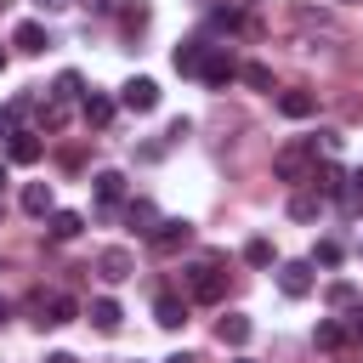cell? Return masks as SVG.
Masks as SVG:
<instances>
[{"label": "cell", "mask_w": 363, "mask_h": 363, "mask_svg": "<svg viewBox=\"0 0 363 363\" xmlns=\"http://www.w3.org/2000/svg\"><path fill=\"white\" fill-rule=\"evenodd\" d=\"M346 335H357V340H363V312H357V318H352V329H346Z\"/></svg>", "instance_id": "cell-36"}, {"label": "cell", "mask_w": 363, "mask_h": 363, "mask_svg": "<svg viewBox=\"0 0 363 363\" xmlns=\"http://www.w3.org/2000/svg\"><path fill=\"white\" fill-rule=\"evenodd\" d=\"M79 227H85V216H79V210H51V216H45V238H51V244L79 238Z\"/></svg>", "instance_id": "cell-10"}, {"label": "cell", "mask_w": 363, "mask_h": 363, "mask_svg": "<svg viewBox=\"0 0 363 363\" xmlns=\"http://www.w3.org/2000/svg\"><path fill=\"white\" fill-rule=\"evenodd\" d=\"M318 210H323L318 193H295V199H289V216H295V221H318Z\"/></svg>", "instance_id": "cell-25"}, {"label": "cell", "mask_w": 363, "mask_h": 363, "mask_svg": "<svg viewBox=\"0 0 363 363\" xmlns=\"http://www.w3.org/2000/svg\"><path fill=\"white\" fill-rule=\"evenodd\" d=\"M306 182H312L318 199H346V176H340V164H318V159H312V176H306Z\"/></svg>", "instance_id": "cell-8"}, {"label": "cell", "mask_w": 363, "mask_h": 363, "mask_svg": "<svg viewBox=\"0 0 363 363\" xmlns=\"http://www.w3.org/2000/svg\"><path fill=\"white\" fill-rule=\"evenodd\" d=\"M199 79H204V85H216V91H221V85H233V79H238V57H233V51H221V45H210V57H204Z\"/></svg>", "instance_id": "cell-5"}, {"label": "cell", "mask_w": 363, "mask_h": 363, "mask_svg": "<svg viewBox=\"0 0 363 363\" xmlns=\"http://www.w3.org/2000/svg\"><path fill=\"white\" fill-rule=\"evenodd\" d=\"M23 210L45 221V216L57 210V204H51V182H28V187H23Z\"/></svg>", "instance_id": "cell-16"}, {"label": "cell", "mask_w": 363, "mask_h": 363, "mask_svg": "<svg viewBox=\"0 0 363 363\" xmlns=\"http://www.w3.org/2000/svg\"><path fill=\"white\" fill-rule=\"evenodd\" d=\"M153 318H159V329H182V323H187V301L159 295V301H153Z\"/></svg>", "instance_id": "cell-17"}, {"label": "cell", "mask_w": 363, "mask_h": 363, "mask_svg": "<svg viewBox=\"0 0 363 363\" xmlns=\"http://www.w3.org/2000/svg\"><path fill=\"white\" fill-rule=\"evenodd\" d=\"M204 57H210V45H204V40H187V45H176V51H170L176 74H199V68H204Z\"/></svg>", "instance_id": "cell-14"}, {"label": "cell", "mask_w": 363, "mask_h": 363, "mask_svg": "<svg viewBox=\"0 0 363 363\" xmlns=\"http://www.w3.org/2000/svg\"><path fill=\"white\" fill-rule=\"evenodd\" d=\"M278 289L289 301H306L312 295V261H278Z\"/></svg>", "instance_id": "cell-6"}, {"label": "cell", "mask_w": 363, "mask_h": 363, "mask_svg": "<svg viewBox=\"0 0 363 363\" xmlns=\"http://www.w3.org/2000/svg\"><path fill=\"white\" fill-rule=\"evenodd\" d=\"M40 125H45V130H62V125H68V102H57V96L40 102Z\"/></svg>", "instance_id": "cell-26"}, {"label": "cell", "mask_w": 363, "mask_h": 363, "mask_svg": "<svg viewBox=\"0 0 363 363\" xmlns=\"http://www.w3.org/2000/svg\"><path fill=\"white\" fill-rule=\"evenodd\" d=\"M346 182H352V193H357V199H363V170H352V176H346Z\"/></svg>", "instance_id": "cell-33"}, {"label": "cell", "mask_w": 363, "mask_h": 363, "mask_svg": "<svg viewBox=\"0 0 363 363\" xmlns=\"http://www.w3.org/2000/svg\"><path fill=\"white\" fill-rule=\"evenodd\" d=\"M238 363H250V357H238Z\"/></svg>", "instance_id": "cell-43"}, {"label": "cell", "mask_w": 363, "mask_h": 363, "mask_svg": "<svg viewBox=\"0 0 363 363\" xmlns=\"http://www.w3.org/2000/svg\"><path fill=\"white\" fill-rule=\"evenodd\" d=\"M164 363H199V357H193V352H176V357H164Z\"/></svg>", "instance_id": "cell-35"}, {"label": "cell", "mask_w": 363, "mask_h": 363, "mask_svg": "<svg viewBox=\"0 0 363 363\" xmlns=\"http://www.w3.org/2000/svg\"><path fill=\"white\" fill-rule=\"evenodd\" d=\"M244 261H250V267H272V244H267V238H250V244H244Z\"/></svg>", "instance_id": "cell-27"}, {"label": "cell", "mask_w": 363, "mask_h": 363, "mask_svg": "<svg viewBox=\"0 0 363 363\" xmlns=\"http://www.w3.org/2000/svg\"><path fill=\"white\" fill-rule=\"evenodd\" d=\"M238 6H250V0H238Z\"/></svg>", "instance_id": "cell-41"}, {"label": "cell", "mask_w": 363, "mask_h": 363, "mask_svg": "<svg viewBox=\"0 0 363 363\" xmlns=\"http://www.w3.org/2000/svg\"><path fill=\"white\" fill-rule=\"evenodd\" d=\"M40 312H45V318H40L45 329H62V323H74V318H79V301L57 289V295H45V301H40Z\"/></svg>", "instance_id": "cell-9"}, {"label": "cell", "mask_w": 363, "mask_h": 363, "mask_svg": "<svg viewBox=\"0 0 363 363\" xmlns=\"http://www.w3.org/2000/svg\"><path fill=\"white\" fill-rule=\"evenodd\" d=\"M0 182H6V164H0Z\"/></svg>", "instance_id": "cell-40"}, {"label": "cell", "mask_w": 363, "mask_h": 363, "mask_svg": "<svg viewBox=\"0 0 363 363\" xmlns=\"http://www.w3.org/2000/svg\"><path fill=\"white\" fill-rule=\"evenodd\" d=\"M85 6H91V11H108V6H113V0H85Z\"/></svg>", "instance_id": "cell-37"}, {"label": "cell", "mask_w": 363, "mask_h": 363, "mask_svg": "<svg viewBox=\"0 0 363 363\" xmlns=\"http://www.w3.org/2000/svg\"><path fill=\"white\" fill-rule=\"evenodd\" d=\"M0 323H6V301H0Z\"/></svg>", "instance_id": "cell-38"}, {"label": "cell", "mask_w": 363, "mask_h": 363, "mask_svg": "<svg viewBox=\"0 0 363 363\" xmlns=\"http://www.w3.org/2000/svg\"><path fill=\"white\" fill-rule=\"evenodd\" d=\"M187 295H193V301H204V306H216V301L227 295V278L216 272V261H199V267H187Z\"/></svg>", "instance_id": "cell-2"}, {"label": "cell", "mask_w": 363, "mask_h": 363, "mask_svg": "<svg viewBox=\"0 0 363 363\" xmlns=\"http://www.w3.org/2000/svg\"><path fill=\"white\" fill-rule=\"evenodd\" d=\"M0 125H6V113H0Z\"/></svg>", "instance_id": "cell-42"}, {"label": "cell", "mask_w": 363, "mask_h": 363, "mask_svg": "<svg viewBox=\"0 0 363 363\" xmlns=\"http://www.w3.org/2000/svg\"><path fill=\"white\" fill-rule=\"evenodd\" d=\"M278 113L284 119H312L318 113V96L312 91H278Z\"/></svg>", "instance_id": "cell-13"}, {"label": "cell", "mask_w": 363, "mask_h": 363, "mask_svg": "<svg viewBox=\"0 0 363 363\" xmlns=\"http://www.w3.org/2000/svg\"><path fill=\"white\" fill-rule=\"evenodd\" d=\"M119 108H130V113H153V108H159V85H153L147 74L125 79V85H119Z\"/></svg>", "instance_id": "cell-3"}, {"label": "cell", "mask_w": 363, "mask_h": 363, "mask_svg": "<svg viewBox=\"0 0 363 363\" xmlns=\"http://www.w3.org/2000/svg\"><path fill=\"white\" fill-rule=\"evenodd\" d=\"M210 23L233 34V28H244V11H238V6H221V11H210Z\"/></svg>", "instance_id": "cell-29"}, {"label": "cell", "mask_w": 363, "mask_h": 363, "mask_svg": "<svg viewBox=\"0 0 363 363\" xmlns=\"http://www.w3.org/2000/svg\"><path fill=\"white\" fill-rule=\"evenodd\" d=\"M312 159H318V153H312L306 142H289V147L272 153V176H278V182H306V176H312Z\"/></svg>", "instance_id": "cell-1"}, {"label": "cell", "mask_w": 363, "mask_h": 363, "mask_svg": "<svg viewBox=\"0 0 363 363\" xmlns=\"http://www.w3.org/2000/svg\"><path fill=\"white\" fill-rule=\"evenodd\" d=\"M352 301H357V289H352L346 278H340V284H329V306H352Z\"/></svg>", "instance_id": "cell-30"}, {"label": "cell", "mask_w": 363, "mask_h": 363, "mask_svg": "<svg viewBox=\"0 0 363 363\" xmlns=\"http://www.w3.org/2000/svg\"><path fill=\"white\" fill-rule=\"evenodd\" d=\"M45 363H79V357H74V352H51Z\"/></svg>", "instance_id": "cell-34"}, {"label": "cell", "mask_w": 363, "mask_h": 363, "mask_svg": "<svg viewBox=\"0 0 363 363\" xmlns=\"http://www.w3.org/2000/svg\"><path fill=\"white\" fill-rule=\"evenodd\" d=\"M340 255H346V250H340L335 238H323V244L312 250V267H340Z\"/></svg>", "instance_id": "cell-28"}, {"label": "cell", "mask_w": 363, "mask_h": 363, "mask_svg": "<svg viewBox=\"0 0 363 363\" xmlns=\"http://www.w3.org/2000/svg\"><path fill=\"white\" fill-rule=\"evenodd\" d=\"M113 108H119V102H113V96H96V91H91V96H85V108H79V113H85V125H96V130H102V125H108V119H113Z\"/></svg>", "instance_id": "cell-20"}, {"label": "cell", "mask_w": 363, "mask_h": 363, "mask_svg": "<svg viewBox=\"0 0 363 363\" xmlns=\"http://www.w3.org/2000/svg\"><path fill=\"white\" fill-rule=\"evenodd\" d=\"M125 221H130V227H136V233H142V238H147V233H153V227H159V210H153V204H147V199H130V204H125Z\"/></svg>", "instance_id": "cell-19"}, {"label": "cell", "mask_w": 363, "mask_h": 363, "mask_svg": "<svg viewBox=\"0 0 363 363\" xmlns=\"http://www.w3.org/2000/svg\"><path fill=\"white\" fill-rule=\"evenodd\" d=\"M6 159H11V164H34V159H40V136H34V130H17V136L6 142Z\"/></svg>", "instance_id": "cell-15"}, {"label": "cell", "mask_w": 363, "mask_h": 363, "mask_svg": "<svg viewBox=\"0 0 363 363\" xmlns=\"http://www.w3.org/2000/svg\"><path fill=\"white\" fill-rule=\"evenodd\" d=\"M312 340H318V346H323V352H340V346H346V329H340V323H335V318H323V323H318V329H312Z\"/></svg>", "instance_id": "cell-24"}, {"label": "cell", "mask_w": 363, "mask_h": 363, "mask_svg": "<svg viewBox=\"0 0 363 363\" xmlns=\"http://www.w3.org/2000/svg\"><path fill=\"white\" fill-rule=\"evenodd\" d=\"M91 187H96V199H102V204L125 199V176H119V170H96V176H91Z\"/></svg>", "instance_id": "cell-21"}, {"label": "cell", "mask_w": 363, "mask_h": 363, "mask_svg": "<svg viewBox=\"0 0 363 363\" xmlns=\"http://www.w3.org/2000/svg\"><path fill=\"white\" fill-rule=\"evenodd\" d=\"M238 79H244L250 91H272V68H267V62H238Z\"/></svg>", "instance_id": "cell-22"}, {"label": "cell", "mask_w": 363, "mask_h": 363, "mask_svg": "<svg viewBox=\"0 0 363 363\" xmlns=\"http://www.w3.org/2000/svg\"><path fill=\"white\" fill-rule=\"evenodd\" d=\"M85 318H91V323H96L102 335H113V329L125 323V312H119V301H113V295H96V301L85 306Z\"/></svg>", "instance_id": "cell-11"}, {"label": "cell", "mask_w": 363, "mask_h": 363, "mask_svg": "<svg viewBox=\"0 0 363 363\" xmlns=\"http://www.w3.org/2000/svg\"><path fill=\"white\" fill-rule=\"evenodd\" d=\"M130 272H136L130 250H119V244H113V250H102V255H96V278H102V284H125Z\"/></svg>", "instance_id": "cell-7"}, {"label": "cell", "mask_w": 363, "mask_h": 363, "mask_svg": "<svg viewBox=\"0 0 363 363\" xmlns=\"http://www.w3.org/2000/svg\"><path fill=\"white\" fill-rule=\"evenodd\" d=\"M11 45L28 51V57H40V51L51 45V34H45V23H17V28H11Z\"/></svg>", "instance_id": "cell-12"}, {"label": "cell", "mask_w": 363, "mask_h": 363, "mask_svg": "<svg viewBox=\"0 0 363 363\" xmlns=\"http://www.w3.org/2000/svg\"><path fill=\"white\" fill-rule=\"evenodd\" d=\"M187 238H193V221H182V216H164V221H159V227L147 233V244H153L159 255H176V250H182Z\"/></svg>", "instance_id": "cell-4"}, {"label": "cell", "mask_w": 363, "mask_h": 363, "mask_svg": "<svg viewBox=\"0 0 363 363\" xmlns=\"http://www.w3.org/2000/svg\"><path fill=\"white\" fill-rule=\"evenodd\" d=\"M142 23H147V6H142V0H136V6H125V28H130V34H136V28H142Z\"/></svg>", "instance_id": "cell-31"}, {"label": "cell", "mask_w": 363, "mask_h": 363, "mask_svg": "<svg viewBox=\"0 0 363 363\" xmlns=\"http://www.w3.org/2000/svg\"><path fill=\"white\" fill-rule=\"evenodd\" d=\"M51 96H57V102H74V96H85V79H79L74 68H62L57 85H51Z\"/></svg>", "instance_id": "cell-23"}, {"label": "cell", "mask_w": 363, "mask_h": 363, "mask_svg": "<svg viewBox=\"0 0 363 363\" xmlns=\"http://www.w3.org/2000/svg\"><path fill=\"white\" fill-rule=\"evenodd\" d=\"M0 74H6V51H0Z\"/></svg>", "instance_id": "cell-39"}, {"label": "cell", "mask_w": 363, "mask_h": 363, "mask_svg": "<svg viewBox=\"0 0 363 363\" xmlns=\"http://www.w3.org/2000/svg\"><path fill=\"white\" fill-rule=\"evenodd\" d=\"M250 329H255V323H250L244 312H227V318L216 323V335H221V346H244V340H250Z\"/></svg>", "instance_id": "cell-18"}, {"label": "cell", "mask_w": 363, "mask_h": 363, "mask_svg": "<svg viewBox=\"0 0 363 363\" xmlns=\"http://www.w3.org/2000/svg\"><path fill=\"white\" fill-rule=\"evenodd\" d=\"M40 11H62V6H74V0H34Z\"/></svg>", "instance_id": "cell-32"}]
</instances>
